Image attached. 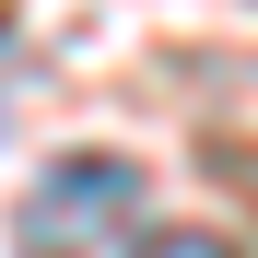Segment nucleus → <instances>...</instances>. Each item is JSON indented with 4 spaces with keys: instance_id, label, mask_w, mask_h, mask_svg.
<instances>
[{
    "instance_id": "1",
    "label": "nucleus",
    "mask_w": 258,
    "mask_h": 258,
    "mask_svg": "<svg viewBox=\"0 0 258 258\" xmlns=\"http://www.w3.org/2000/svg\"><path fill=\"white\" fill-rule=\"evenodd\" d=\"M117 211H141V164H129V153H71V164H47V176L24 188L12 246L24 258H94Z\"/></svg>"
},
{
    "instance_id": "2",
    "label": "nucleus",
    "mask_w": 258,
    "mask_h": 258,
    "mask_svg": "<svg viewBox=\"0 0 258 258\" xmlns=\"http://www.w3.org/2000/svg\"><path fill=\"white\" fill-rule=\"evenodd\" d=\"M129 258H235V246H223V235H200V223H164V235H141Z\"/></svg>"
}]
</instances>
